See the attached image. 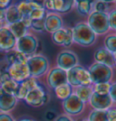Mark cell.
Here are the masks:
<instances>
[{
  "label": "cell",
  "instance_id": "obj_1",
  "mask_svg": "<svg viewBox=\"0 0 116 121\" xmlns=\"http://www.w3.org/2000/svg\"><path fill=\"white\" fill-rule=\"evenodd\" d=\"M26 65L31 77L39 79L47 74L50 70V62L47 57L40 53H36L27 58Z\"/></svg>",
  "mask_w": 116,
  "mask_h": 121
},
{
  "label": "cell",
  "instance_id": "obj_2",
  "mask_svg": "<svg viewBox=\"0 0 116 121\" xmlns=\"http://www.w3.org/2000/svg\"><path fill=\"white\" fill-rule=\"evenodd\" d=\"M72 30L74 43L84 47H88L94 43L96 40V35L86 23L76 24L74 27H72Z\"/></svg>",
  "mask_w": 116,
  "mask_h": 121
},
{
  "label": "cell",
  "instance_id": "obj_3",
  "mask_svg": "<svg viewBox=\"0 0 116 121\" xmlns=\"http://www.w3.org/2000/svg\"><path fill=\"white\" fill-rule=\"evenodd\" d=\"M67 82L74 89L80 86L93 85L88 69L80 64L67 71Z\"/></svg>",
  "mask_w": 116,
  "mask_h": 121
},
{
  "label": "cell",
  "instance_id": "obj_4",
  "mask_svg": "<svg viewBox=\"0 0 116 121\" xmlns=\"http://www.w3.org/2000/svg\"><path fill=\"white\" fill-rule=\"evenodd\" d=\"M39 48V40L31 32L27 33L25 35L21 37L16 41L15 50L23 53L27 58L37 53Z\"/></svg>",
  "mask_w": 116,
  "mask_h": 121
},
{
  "label": "cell",
  "instance_id": "obj_5",
  "mask_svg": "<svg viewBox=\"0 0 116 121\" xmlns=\"http://www.w3.org/2000/svg\"><path fill=\"white\" fill-rule=\"evenodd\" d=\"M86 24L96 35H103L107 33L110 29L107 13H100V12L93 11L88 15Z\"/></svg>",
  "mask_w": 116,
  "mask_h": 121
},
{
  "label": "cell",
  "instance_id": "obj_6",
  "mask_svg": "<svg viewBox=\"0 0 116 121\" xmlns=\"http://www.w3.org/2000/svg\"><path fill=\"white\" fill-rule=\"evenodd\" d=\"M89 73L91 77V81L93 85L98 83H106L109 82L112 76L111 68L102 63L94 62L93 63L89 69Z\"/></svg>",
  "mask_w": 116,
  "mask_h": 121
},
{
  "label": "cell",
  "instance_id": "obj_7",
  "mask_svg": "<svg viewBox=\"0 0 116 121\" xmlns=\"http://www.w3.org/2000/svg\"><path fill=\"white\" fill-rule=\"evenodd\" d=\"M24 101L32 108H40L48 103L49 94L45 90V88L40 84L26 95Z\"/></svg>",
  "mask_w": 116,
  "mask_h": 121
},
{
  "label": "cell",
  "instance_id": "obj_8",
  "mask_svg": "<svg viewBox=\"0 0 116 121\" xmlns=\"http://www.w3.org/2000/svg\"><path fill=\"white\" fill-rule=\"evenodd\" d=\"M56 67L60 68L62 70L68 71L79 64L78 56L72 51L64 50L61 51L57 54L56 59Z\"/></svg>",
  "mask_w": 116,
  "mask_h": 121
},
{
  "label": "cell",
  "instance_id": "obj_9",
  "mask_svg": "<svg viewBox=\"0 0 116 121\" xmlns=\"http://www.w3.org/2000/svg\"><path fill=\"white\" fill-rule=\"evenodd\" d=\"M62 107L65 111V114L73 117L80 115L84 111L85 103H84L74 93H73L69 98L62 101Z\"/></svg>",
  "mask_w": 116,
  "mask_h": 121
},
{
  "label": "cell",
  "instance_id": "obj_10",
  "mask_svg": "<svg viewBox=\"0 0 116 121\" xmlns=\"http://www.w3.org/2000/svg\"><path fill=\"white\" fill-rule=\"evenodd\" d=\"M46 81L48 88L54 91L58 86L68 83L67 82V71H64L56 66L50 68L49 71L46 75Z\"/></svg>",
  "mask_w": 116,
  "mask_h": 121
},
{
  "label": "cell",
  "instance_id": "obj_11",
  "mask_svg": "<svg viewBox=\"0 0 116 121\" xmlns=\"http://www.w3.org/2000/svg\"><path fill=\"white\" fill-rule=\"evenodd\" d=\"M17 39L11 33L7 26H4L0 29V51L4 52H8L15 50Z\"/></svg>",
  "mask_w": 116,
  "mask_h": 121
},
{
  "label": "cell",
  "instance_id": "obj_12",
  "mask_svg": "<svg viewBox=\"0 0 116 121\" xmlns=\"http://www.w3.org/2000/svg\"><path fill=\"white\" fill-rule=\"evenodd\" d=\"M8 72L11 78L18 83L31 77L26 63L23 62H15L12 65H8Z\"/></svg>",
  "mask_w": 116,
  "mask_h": 121
},
{
  "label": "cell",
  "instance_id": "obj_13",
  "mask_svg": "<svg viewBox=\"0 0 116 121\" xmlns=\"http://www.w3.org/2000/svg\"><path fill=\"white\" fill-rule=\"evenodd\" d=\"M64 27V21L61 15L56 13H47L45 21V31L46 33L53 34Z\"/></svg>",
  "mask_w": 116,
  "mask_h": 121
},
{
  "label": "cell",
  "instance_id": "obj_14",
  "mask_svg": "<svg viewBox=\"0 0 116 121\" xmlns=\"http://www.w3.org/2000/svg\"><path fill=\"white\" fill-rule=\"evenodd\" d=\"M111 100L110 95H100L95 92L93 93L89 103L95 110H107L111 105Z\"/></svg>",
  "mask_w": 116,
  "mask_h": 121
},
{
  "label": "cell",
  "instance_id": "obj_15",
  "mask_svg": "<svg viewBox=\"0 0 116 121\" xmlns=\"http://www.w3.org/2000/svg\"><path fill=\"white\" fill-rule=\"evenodd\" d=\"M40 85L38 79H35L34 77H29L28 79L25 80L19 83V88L15 97L17 98L18 100H24L26 95L30 92L32 90L35 89L36 87Z\"/></svg>",
  "mask_w": 116,
  "mask_h": 121
},
{
  "label": "cell",
  "instance_id": "obj_16",
  "mask_svg": "<svg viewBox=\"0 0 116 121\" xmlns=\"http://www.w3.org/2000/svg\"><path fill=\"white\" fill-rule=\"evenodd\" d=\"M17 9L19 11L20 15H22V18L25 17H30V15L35 8L44 6L43 2L39 1H20L16 3Z\"/></svg>",
  "mask_w": 116,
  "mask_h": 121
},
{
  "label": "cell",
  "instance_id": "obj_17",
  "mask_svg": "<svg viewBox=\"0 0 116 121\" xmlns=\"http://www.w3.org/2000/svg\"><path fill=\"white\" fill-rule=\"evenodd\" d=\"M93 58H94L95 62L102 63V64H104V65L109 66V67H111V66H113L115 64L114 63L113 53H111V52H109L106 48H100V49H98L94 52Z\"/></svg>",
  "mask_w": 116,
  "mask_h": 121
},
{
  "label": "cell",
  "instance_id": "obj_18",
  "mask_svg": "<svg viewBox=\"0 0 116 121\" xmlns=\"http://www.w3.org/2000/svg\"><path fill=\"white\" fill-rule=\"evenodd\" d=\"M18 101L19 100L15 96L4 93L0 98V112L10 113L16 107Z\"/></svg>",
  "mask_w": 116,
  "mask_h": 121
},
{
  "label": "cell",
  "instance_id": "obj_19",
  "mask_svg": "<svg viewBox=\"0 0 116 121\" xmlns=\"http://www.w3.org/2000/svg\"><path fill=\"white\" fill-rule=\"evenodd\" d=\"M74 7V1L73 0H53L54 13L58 15L66 14Z\"/></svg>",
  "mask_w": 116,
  "mask_h": 121
},
{
  "label": "cell",
  "instance_id": "obj_20",
  "mask_svg": "<svg viewBox=\"0 0 116 121\" xmlns=\"http://www.w3.org/2000/svg\"><path fill=\"white\" fill-rule=\"evenodd\" d=\"M22 20V15H20L19 11L17 9L16 3H14L5 10V25H13Z\"/></svg>",
  "mask_w": 116,
  "mask_h": 121
},
{
  "label": "cell",
  "instance_id": "obj_21",
  "mask_svg": "<svg viewBox=\"0 0 116 121\" xmlns=\"http://www.w3.org/2000/svg\"><path fill=\"white\" fill-rule=\"evenodd\" d=\"M74 93L84 103L89 102L92 95L93 93V85L89 86H80L74 89Z\"/></svg>",
  "mask_w": 116,
  "mask_h": 121
},
{
  "label": "cell",
  "instance_id": "obj_22",
  "mask_svg": "<svg viewBox=\"0 0 116 121\" xmlns=\"http://www.w3.org/2000/svg\"><path fill=\"white\" fill-rule=\"evenodd\" d=\"M6 26V25H5ZM8 29L11 31V33L15 35V37L16 39H19L21 37H23L24 35H25L27 33H29L30 30L28 29V27L25 25V23L21 20L17 23H15L13 25H7Z\"/></svg>",
  "mask_w": 116,
  "mask_h": 121
},
{
  "label": "cell",
  "instance_id": "obj_23",
  "mask_svg": "<svg viewBox=\"0 0 116 121\" xmlns=\"http://www.w3.org/2000/svg\"><path fill=\"white\" fill-rule=\"evenodd\" d=\"M5 60L6 61V64L7 65H12V64H14L15 62L26 63L27 57L15 49V50H12L5 53Z\"/></svg>",
  "mask_w": 116,
  "mask_h": 121
},
{
  "label": "cell",
  "instance_id": "obj_24",
  "mask_svg": "<svg viewBox=\"0 0 116 121\" xmlns=\"http://www.w3.org/2000/svg\"><path fill=\"white\" fill-rule=\"evenodd\" d=\"M54 92H55L56 97L59 100L64 101L74 93V88L70 84L65 83V84H63L56 88L54 90Z\"/></svg>",
  "mask_w": 116,
  "mask_h": 121
},
{
  "label": "cell",
  "instance_id": "obj_25",
  "mask_svg": "<svg viewBox=\"0 0 116 121\" xmlns=\"http://www.w3.org/2000/svg\"><path fill=\"white\" fill-rule=\"evenodd\" d=\"M94 4L93 1H74V8L76 9L77 13L80 15L86 16L89 15L92 12L93 5Z\"/></svg>",
  "mask_w": 116,
  "mask_h": 121
},
{
  "label": "cell",
  "instance_id": "obj_26",
  "mask_svg": "<svg viewBox=\"0 0 116 121\" xmlns=\"http://www.w3.org/2000/svg\"><path fill=\"white\" fill-rule=\"evenodd\" d=\"M0 87L2 88L4 93L15 96L17 93V91H18V88H19V83L15 81L13 79H10L8 81H5L4 83H2Z\"/></svg>",
  "mask_w": 116,
  "mask_h": 121
},
{
  "label": "cell",
  "instance_id": "obj_27",
  "mask_svg": "<svg viewBox=\"0 0 116 121\" xmlns=\"http://www.w3.org/2000/svg\"><path fill=\"white\" fill-rule=\"evenodd\" d=\"M53 43L58 46H64L66 39V27H63L51 35Z\"/></svg>",
  "mask_w": 116,
  "mask_h": 121
},
{
  "label": "cell",
  "instance_id": "obj_28",
  "mask_svg": "<svg viewBox=\"0 0 116 121\" xmlns=\"http://www.w3.org/2000/svg\"><path fill=\"white\" fill-rule=\"evenodd\" d=\"M89 121H108L107 110H95L93 109L90 112L88 116Z\"/></svg>",
  "mask_w": 116,
  "mask_h": 121
},
{
  "label": "cell",
  "instance_id": "obj_29",
  "mask_svg": "<svg viewBox=\"0 0 116 121\" xmlns=\"http://www.w3.org/2000/svg\"><path fill=\"white\" fill-rule=\"evenodd\" d=\"M110 87H111V84L109 82H106V83L93 84V92H95L97 94L108 95L109 91H110Z\"/></svg>",
  "mask_w": 116,
  "mask_h": 121
},
{
  "label": "cell",
  "instance_id": "obj_30",
  "mask_svg": "<svg viewBox=\"0 0 116 121\" xmlns=\"http://www.w3.org/2000/svg\"><path fill=\"white\" fill-rule=\"evenodd\" d=\"M45 21L46 18L40 20H32L30 26V32L33 31L34 33H44L45 31Z\"/></svg>",
  "mask_w": 116,
  "mask_h": 121
},
{
  "label": "cell",
  "instance_id": "obj_31",
  "mask_svg": "<svg viewBox=\"0 0 116 121\" xmlns=\"http://www.w3.org/2000/svg\"><path fill=\"white\" fill-rule=\"evenodd\" d=\"M105 48L111 53H116V35H108L104 40Z\"/></svg>",
  "mask_w": 116,
  "mask_h": 121
},
{
  "label": "cell",
  "instance_id": "obj_32",
  "mask_svg": "<svg viewBox=\"0 0 116 121\" xmlns=\"http://www.w3.org/2000/svg\"><path fill=\"white\" fill-rule=\"evenodd\" d=\"M93 8L96 12H100V13H106L108 9V2L106 1H97L94 2Z\"/></svg>",
  "mask_w": 116,
  "mask_h": 121
},
{
  "label": "cell",
  "instance_id": "obj_33",
  "mask_svg": "<svg viewBox=\"0 0 116 121\" xmlns=\"http://www.w3.org/2000/svg\"><path fill=\"white\" fill-rule=\"evenodd\" d=\"M74 44V38H73V30L72 27H66V39L65 43L63 47L69 48Z\"/></svg>",
  "mask_w": 116,
  "mask_h": 121
},
{
  "label": "cell",
  "instance_id": "obj_34",
  "mask_svg": "<svg viewBox=\"0 0 116 121\" xmlns=\"http://www.w3.org/2000/svg\"><path fill=\"white\" fill-rule=\"evenodd\" d=\"M108 20H109V25L110 28L116 30V10L111 11L108 15Z\"/></svg>",
  "mask_w": 116,
  "mask_h": 121
},
{
  "label": "cell",
  "instance_id": "obj_35",
  "mask_svg": "<svg viewBox=\"0 0 116 121\" xmlns=\"http://www.w3.org/2000/svg\"><path fill=\"white\" fill-rule=\"evenodd\" d=\"M0 121H16L10 113L0 112Z\"/></svg>",
  "mask_w": 116,
  "mask_h": 121
},
{
  "label": "cell",
  "instance_id": "obj_36",
  "mask_svg": "<svg viewBox=\"0 0 116 121\" xmlns=\"http://www.w3.org/2000/svg\"><path fill=\"white\" fill-rule=\"evenodd\" d=\"M107 117L108 121H116V108L107 109Z\"/></svg>",
  "mask_w": 116,
  "mask_h": 121
},
{
  "label": "cell",
  "instance_id": "obj_37",
  "mask_svg": "<svg viewBox=\"0 0 116 121\" xmlns=\"http://www.w3.org/2000/svg\"><path fill=\"white\" fill-rule=\"evenodd\" d=\"M55 121H74L72 117L68 116L66 114H61L56 117Z\"/></svg>",
  "mask_w": 116,
  "mask_h": 121
},
{
  "label": "cell",
  "instance_id": "obj_38",
  "mask_svg": "<svg viewBox=\"0 0 116 121\" xmlns=\"http://www.w3.org/2000/svg\"><path fill=\"white\" fill-rule=\"evenodd\" d=\"M109 95H110V97H111V100L116 102V83L111 84L110 91H109Z\"/></svg>",
  "mask_w": 116,
  "mask_h": 121
},
{
  "label": "cell",
  "instance_id": "obj_39",
  "mask_svg": "<svg viewBox=\"0 0 116 121\" xmlns=\"http://www.w3.org/2000/svg\"><path fill=\"white\" fill-rule=\"evenodd\" d=\"M12 4H13V1H10V0H0V9L5 11Z\"/></svg>",
  "mask_w": 116,
  "mask_h": 121
},
{
  "label": "cell",
  "instance_id": "obj_40",
  "mask_svg": "<svg viewBox=\"0 0 116 121\" xmlns=\"http://www.w3.org/2000/svg\"><path fill=\"white\" fill-rule=\"evenodd\" d=\"M5 11L0 9V21L5 23Z\"/></svg>",
  "mask_w": 116,
  "mask_h": 121
},
{
  "label": "cell",
  "instance_id": "obj_41",
  "mask_svg": "<svg viewBox=\"0 0 116 121\" xmlns=\"http://www.w3.org/2000/svg\"><path fill=\"white\" fill-rule=\"evenodd\" d=\"M16 121H35V120L32 119L30 117H23V118H20L19 120H16Z\"/></svg>",
  "mask_w": 116,
  "mask_h": 121
},
{
  "label": "cell",
  "instance_id": "obj_42",
  "mask_svg": "<svg viewBox=\"0 0 116 121\" xmlns=\"http://www.w3.org/2000/svg\"><path fill=\"white\" fill-rule=\"evenodd\" d=\"M5 25V23H4V22H1V21H0V29H2Z\"/></svg>",
  "mask_w": 116,
  "mask_h": 121
},
{
  "label": "cell",
  "instance_id": "obj_43",
  "mask_svg": "<svg viewBox=\"0 0 116 121\" xmlns=\"http://www.w3.org/2000/svg\"><path fill=\"white\" fill-rule=\"evenodd\" d=\"M4 94V91H3V90H2V88L0 87V98L2 97V95Z\"/></svg>",
  "mask_w": 116,
  "mask_h": 121
},
{
  "label": "cell",
  "instance_id": "obj_44",
  "mask_svg": "<svg viewBox=\"0 0 116 121\" xmlns=\"http://www.w3.org/2000/svg\"><path fill=\"white\" fill-rule=\"evenodd\" d=\"M113 56H114V63H115V65H116V53H114Z\"/></svg>",
  "mask_w": 116,
  "mask_h": 121
},
{
  "label": "cell",
  "instance_id": "obj_45",
  "mask_svg": "<svg viewBox=\"0 0 116 121\" xmlns=\"http://www.w3.org/2000/svg\"><path fill=\"white\" fill-rule=\"evenodd\" d=\"M80 121H89L88 119H82V120H80Z\"/></svg>",
  "mask_w": 116,
  "mask_h": 121
}]
</instances>
